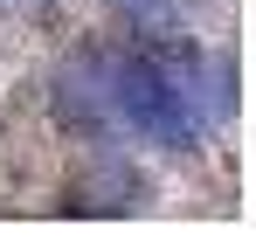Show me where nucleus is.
Here are the masks:
<instances>
[{
	"label": "nucleus",
	"instance_id": "1",
	"mask_svg": "<svg viewBox=\"0 0 256 249\" xmlns=\"http://www.w3.org/2000/svg\"><path fill=\"white\" fill-rule=\"evenodd\" d=\"M125 132L138 146L187 152L208 111H201V56H180L160 35L132 48H97V138Z\"/></svg>",
	"mask_w": 256,
	"mask_h": 249
},
{
	"label": "nucleus",
	"instance_id": "2",
	"mask_svg": "<svg viewBox=\"0 0 256 249\" xmlns=\"http://www.w3.org/2000/svg\"><path fill=\"white\" fill-rule=\"evenodd\" d=\"M201 7H208V0H111V14L132 21L138 35H173V28H187Z\"/></svg>",
	"mask_w": 256,
	"mask_h": 249
},
{
	"label": "nucleus",
	"instance_id": "3",
	"mask_svg": "<svg viewBox=\"0 0 256 249\" xmlns=\"http://www.w3.org/2000/svg\"><path fill=\"white\" fill-rule=\"evenodd\" d=\"M0 7H14V14H42L48 0H0Z\"/></svg>",
	"mask_w": 256,
	"mask_h": 249
}]
</instances>
